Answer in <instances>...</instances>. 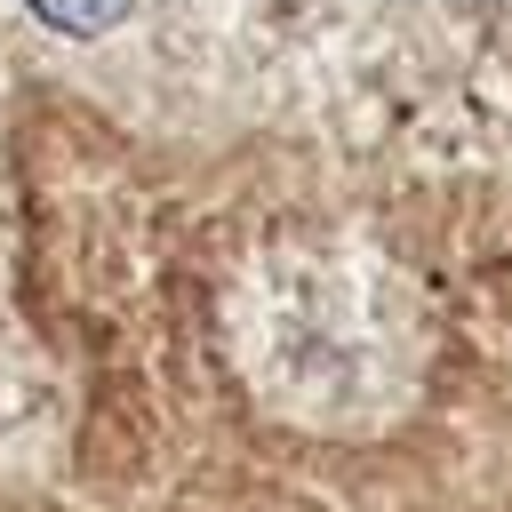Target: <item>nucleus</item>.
<instances>
[{"instance_id": "obj_1", "label": "nucleus", "mask_w": 512, "mask_h": 512, "mask_svg": "<svg viewBox=\"0 0 512 512\" xmlns=\"http://www.w3.org/2000/svg\"><path fill=\"white\" fill-rule=\"evenodd\" d=\"M24 8L64 40H104V32L128 24V0H24Z\"/></svg>"}]
</instances>
